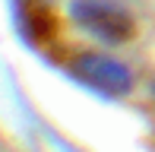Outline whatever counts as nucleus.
<instances>
[{
    "instance_id": "1",
    "label": "nucleus",
    "mask_w": 155,
    "mask_h": 152,
    "mask_svg": "<svg viewBox=\"0 0 155 152\" xmlns=\"http://www.w3.org/2000/svg\"><path fill=\"white\" fill-rule=\"evenodd\" d=\"M73 16L79 25H86L95 38L108 45H124L133 35V16L114 0H76Z\"/></svg>"
},
{
    "instance_id": "2",
    "label": "nucleus",
    "mask_w": 155,
    "mask_h": 152,
    "mask_svg": "<svg viewBox=\"0 0 155 152\" xmlns=\"http://www.w3.org/2000/svg\"><path fill=\"white\" fill-rule=\"evenodd\" d=\"M73 70L82 82H89L101 95H127L133 86L130 70L124 64H117L114 57H104V54H82L73 64Z\"/></svg>"
}]
</instances>
